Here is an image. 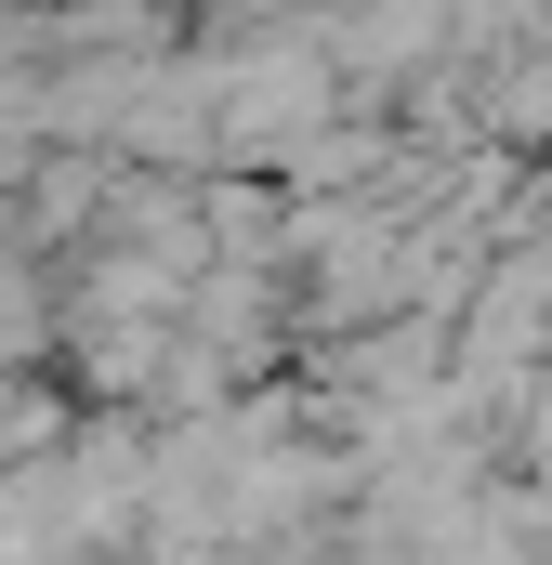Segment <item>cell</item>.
I'll return each instance as SVG.
<instances>
[{
	"label": "cell",
	"mask_w": 552,
	"mask_h": 565,
	"mask_svg": "<svg viewBox=\"0 0 552 565\" xmlns=\"http://www.w3.org/2000/svg\"><path fill=\"white\" fill-rule=\"evenodd\" d=\"M316 119H329V66H316V53H264V66L224 79V119H211V132L237 145V158H264V145H302Z\"/></svg>",
	"instance_id": "cell-1"
}]
</instances>
